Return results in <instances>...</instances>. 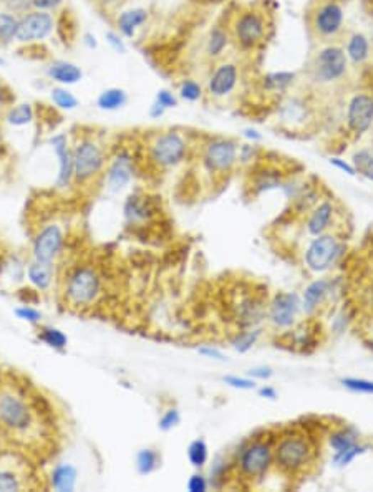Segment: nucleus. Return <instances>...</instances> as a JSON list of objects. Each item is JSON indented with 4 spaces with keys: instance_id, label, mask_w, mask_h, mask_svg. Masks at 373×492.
I'll list each match as a JSON object with an SVG mask.
<instances>
[{
    "instance_id": "obj_1",
    "label": "nucleus",
    "mask_w": 373,
    "mask_h": 492,
    "mask_svg": "<svg viewBox=\"0 0 373 492\" xmlns=\"http://www.w3.org/2000/svg\"><path fill=\"white\" fill-rule=\"evenodd\" d=\"M0 433L24 448L42 446L48 436L40 398L12 376L0 378Z\"/></svg>"
},
{
    "instance_id": "obj_2",
    "label": "nucleus",
    "mask_w": 373,
    "mask_h": 492,
    "mask_svg": "<svg viewBox=\"0 0 373 492\" xmlns=\"http://www.w3.org/2000/svg\"><path fill=\"white\" fill-rule=\"evenodd\" d=\"M350 63L340 43H322L310 56L307 78L315 88H334L349 78Z\"/></svg>"
},
{
    "instance_id": "obj_3",
    "label": "nucleus",
    "mask_w": 373,
    "mask_h": 492,
    "mask_svg": "<svg viewBox=\"0 0 373 492\" xmlns=\"http://www.w3.org/2000/svg\"><path fill=\"white\" fill-rule=\"evenodd\" d=\"M272 29L269 14L259 7H242L234 15L229 30L233 43L244 53H250L264 47Z\"/></svg>"
},
{
    "instance_id": "obj_4",
    "label": "nucleus",
    "mask_w": 373,
    "mask_h": 492,
    "mask_svg": "<svg viewBox=\"0 0 373 492\" xmlns=\"http://www.w3.org/2000/svg\"><path fill=\"white\" fill-rule=\"evenodd\" d=\"M71 153H73V183L86 186L103 176L108 153L98 136L93 133H83L75 138L71 141Z\"/></svg>"
},
{
    "instance_id": "obj_5",
    "label": "nucleus",
    "mask_w": 373,
    "mask_h": 492,
    "mask_svg": "<svg viewBox=\"0 0 373 492\" xmlns=\"http://www.w3.org/2000/svg\"><path fill=\"white\" fill-rule=\"evenodd\" d=\"M189 148L191 146H189V140L185 131L173 130V128L171 130H163L148 141V161L156 169H161V171L175 169L186 161Z\"/></svg>"
},
{
    "instance_id": "obj_6",
    "label": "nucleus",
    "mask_w": 373,
    "mask_h": 492,
    "mask_svg": "<svg viewBox=\"0 0 373 492\" xmlns=\"http://www.w3.org/2000/svg\"><path fill=\"white\" fill-rule=\"evenodd\" d=\"M314 458L315 446L302 433H287L274 444V464L284 474L304 473Z\"/></svg>"
},
{
    "instance_id": "obj_7",
    "label": "nucleus",
    "mask_w": 373,
    "mask_h": 492,
    "mask_svg": "<svg viewBox=\"0 0 373 492\" xmlns=\"http://www.w3.org/2000/svg\"><path fill=\"white\" fill-rule=\"evenodd\" d=\"M310 32L322 43L337 42L345 30V9L340 0H317L309 14Z\"/></svg>"
},
{
    "instance_id": "obj_8",
    "label": "nucleus",
    "mask_w": 373,
    "mask_h": 492,
    "mask_svg": "<svg viewBox=\"0 0 373 492\" xmlns=\"http://www.w3.org/2000/svg\"><path fill=\"white\" fill-rule=\"evenodd\" d=\"M101 294V275L93 265H76L65 277V300L76 309L93 305Z\"/></svg>"
},
{
    "instance_id": "obj_9",
    "label": "nucleus",
    "mask_w": 373,
    "mask_h": 492,
    "mask_svg": "<svg viewBox=\"0 0 373 492\" xmlns=\"http://www.w3.org/2000/svg\"><path fill=\"white\" fill-rule=\"evenodd\" d=\"M239 143L228 136H214L204 143L201 163L208 173L214 176H224L237 166Z\"/></svg>"
},
{
    "instance_id": "obj_10",
    "label": "nucleus",
    "mask_w": 373,
    "mask_h": 492,
    "mask_svg": "<svg viewBox=\"0 0 373 492\" xmlns=\"http://www.w3.org/2000/svg\"><path fill=\"white\" fill-rule=\"evenodd\" d=\"M57 32V19L52 12L45 10H29L27 14L19 17V27L15 34V43L25 45H39L48 40Z\"/></svg>"
},
{
    "instance_id": "obj_11",
    "label": "nucleus",
    "mask_w": 373,
    "mask_h": 492,
    "mask_svg": "<svg viewBox=\"0 0 373 492\" xmlns=\"http://www.w3.org/2000/svg\"><path fill=\"white\" fill-rule=\"evenodd\" d=\"M241 65L234 60L223 58L214 63V66L209 71L206 83V96L211 100H226L229 96L236 93L239 83H241Z\"/></svg>"
},
{
    "instance_id": "obj_12",
    "label": "nucleus",
    "mask_w": 373,
    "mask_h": 492,
    "mask_svg": "<svg viewBox=\"0 0 373 492\" xmlns=\"http://www.w3.org/2000/svg\"><path fill=\"white\" fill-rule=\"evenodd\" d=\"M342 249H344V245H342L340 239L337 237V235L329 232L315 235V237L310 240L307 249H305V267L314 274L327 272V270L334 267L337 260L340 259Z\"/></svg>"
},
{
    "instance_id": "obj_13",
    "label": "nucleus",
    "mask_w": 373,
    "mask_h": 492,
    "mask_svg": "<svg viewBox=\"0 0 373 492\" xmlns=\"http://www.w3.org/2000/svg\"><path fill=\"white\" fill-rule=\"evenodd\" d=\"M274 464V446L257 439L244 446L237 456V469L246 479H262Z\"/></svg>"
},
{
    "instance_id": "obj_14",
    "label": "nucleus",
    "mask_w": 373,
    "mask_h": 492,
    "mask_svg": "<svg viewBox=\"0 0 373 492\" xmlns=\"http://www.w3.org/2000/svg\"><path fill=\"white\" fill-rule=\"evenodd\" d=\"M136 156L128 148H120L106 161L103 181L106 191L118 194L130 186L136 176Z\"/></svg>"
},
{
    "instance_id": "obj_15",
    "label": "nucleus",
    "mask_w": 373,
    "mask_h": 492,
    "mask_svg": "<svg viewBox=\"0 0 373 492\" xmlns=\"http://www.w3.org/2000/svg\"><path fill=\"white\" fill-rule=\"evenodd\" d=\"M275 116L280 125L289 130H302L314 118V105L310 103L309 96L290 91L279 98Z\"/></svg>"
},
{
    "instance_id": "obj_16",
    "label": "nucleus",
    "mask_w": 373,
    "mask_h": 492,
    "mask_svg": "<svg viewBox=\"0 0 373 492\" xmlns=\"http://www.w3.org/2000/svg\"><path fill=\"white\" fill-rule=\"evenodd\" d=\"M345 125L350 135L364 136L373 126V93L372 91H355L345 105Z\"/></svg>"
},
{
    "instance_id": "obj_17",
    "label": "nucleus",
    "mask_w": 373,
    "mask_h": 492,
    "mask_svg": "<svg viewBox=\"0 0 373 492\" xmlns=\"http://www.w3.org/2000/svg\"><path fill=\"white\" fill-rule=\"evenodd\" d=\"M65 247V232L62 225L48 222L42 225L32 240V259L39 262L55 264Z\"/></svg>"
},
{
    "instance_id": "obj_18",
    "label": "nucleus",
    "mask_w": 373,
    "mask_h": 492,
    "mask_svg": "<svg viewBox=\"0 0 373 492\" xmlns=\"http://www.w3.org/2000/svg\"><path fill=\"white\" fill-rule=\"evenodd\" d=\"M32 469L20 456L0 453V492H19L34 488Z\"/></svg>"
},
{
    "instance_id": "obj_19",
    "label": "nucleus",
    "mask_w": 373,
    "mask_h": 492,
    "mask_svg": "<svg viewBox=\"0 0 373 492\" xmlns=\"http://www.w3.org/2000/svg\"><path fill=\"white\" fill-rule=\"evenodd\" d=\"M48 146L52 148L58 164L55 186L60 191H66L73 184V153L68 133H55L48 138Z\"/></svg>"
},
{
    "instance_id": "obj_20",
    "label": "nucleus",
    "mask_w": 373,
    "mask_h": 492,
    "mask_svg": "<svg viewBox=\"0 0 373 492\" xmlns=\"http://www.w3.org/2000/svg\"><path fill=\"white\" fill-rule=\"evenodd\" d=\"M300 310H302V304H300V297L297 294L280 292L270 302L269 320L275 328L285 330L295 324Z\"/></svg>"
},
{
    "instance_id": "obj_21",
    "label": "nucleus",
    "mask_w": 373,
    "mask_h": 492,
    "mask_svg": "<svg viewBox=\"0 0 373 492\" xmlns=\"http://www.w3.org/2000/svg\"><path fill=\"white\" fill-rule=\"evenodd\" d=\"M299 81V73L292 70H274V71H265L264 75L259 76L257 85L259 90L265 95L280 96L290 93L294 90V86Z\"/></svg>"
},
{
    "instance_id": "obj_22",
    "label": "nucleus",
    "mask_w": 373,
    "mask_h": 492,
    "mask_svg": "<svg viewBox=\"0 0 373 492\" xmlns=\"http://www.w3.org/2000/svg\"><path fill=\"white\" fill-rule=\"evenodd\" d=\"M45 75L55 85L75 86L83 81L85 71L78 63L65 58H53L45 66Z\"/></svg>"
},
{
    "instance_id": "obj_23",
    "label": "nucleus",
    "mask_w": 373,
    "mask_h": 492,
    "mask_svg": "<svg viewBox=\"0 0 373 492\" xmlns=\"http://www.w3.org/2000/svg\"><path fill=\"white\" fill-rule=\"evenodd\" d=\"M233 45V37L229 25L224 24H214L208 30L206 39H204V56L213 63L223 60L226 56L228 50Z\"/></svg>"
},
{
    "instance_id": "obj_24",
    "label": "nucleus",
    "mask_w": 373,
    "mask_h": 492,
    "mask_svg": "<svg viewBox=\"0 0 373 492\" xmlns=\"http://www.w3.org/2000/svg\"><path fill=\"white\" fill-rule=\"evenodd\" d=\"M150 10L146 7H128L120 10L115 17V29L123 35L125 40H133L138 32L150 22Z\"/></svg>"
},
{
    "instance_id": "obj_25",
    "label": "nucleus",
    "mask_w": 373,
    "mask_h": 492,
    "mask_svg": "<svg viewBox=\"0 0 373 492\" xmlns=\"http://www.w3.org/2000/svg\"><path fill=\"white\" fill-rule=\"evenodd\" d=\"M342 47L345 50L350 66L360 68V66L369 63L372 56V43L369 35H365L364 32H352Z\"/></svg>"
},
{
    "instance_id": "obj_26",
    "label": "nucleus",
    "mask_w": 373,
    "mask_h": 492,
    "mask_svg": "<svg viewBox=\"0 0 373 492\" xmlns=\"http://www.w3.org/2000/svg\"><path fill=\"white\" fill-rule=\"evenodd\" d=\"M332 287V282L329 279H315L314 282L305 287L302 297H300V304L302 310L307 315H312L319 307L324 304L325 297L329 295Z\"/></svg>"
},
{
    "instance_id": "obj_27",
    "label": "nucleus",
    "mask_w": 373,
    "mask_h": 492,
    "mask_svg": "<svg viewBox=\"0 0 373 492\" xmlns=\"http://www.w3.org/2000/svg\"><path fill=\"white\" fill-rule=\"evenodd\" d=\"M153 212H155V207H153L151 199L143 194H131L123 204V214L128 224H140L150 219Z\"/></svg>"
},
{
    "instance_id": "obj_28",
    "label": "nucleus",
    "mask_w": 373,
    "mask_h": 492,
    "mask_svg": "<svg viewBox=\"0 0 373 492\" xmlns=\"http://www.w3.org/2000/svg\"><path fill=\"white\" fill-rule=\"evenodd\" d=\"M334 214H335V206L334 203L329 201V199H325V201H322L317 204V206L312 209V214L307 220V232L310 235H320L327 232V229L330 227L332 220H334Z\"/></svg>"
},
{
    "instance_id": "obj_29",
    "label": "nucleus",
    "mask_w": 373,
    "mask_h": 492,
    "mask_svg": "<svg viewBox=\"0 0 373 492\" xmlns=\"http://www.w3.org/2000/svg\"><path fill=\"white\" fill-rule=\"evenodd\" d=\"M78 483V469L70 463H60L50 473V488L57 492H73Z\"/></svg>"
},
{
    "instance_id": "obj_30",
    "label": "nucleus",
    "mask_w": 373,
    "mask_h": 492,
    "mask_svg": "<svg viewBox=\"0 0 373 492\" xmlns=\"http://www.w3.org/2000/svg\"><path fill=\"white\" fill-rule=\"evenodd\" d=\"M128 103H130V93L121 86H108V88L101 90L95 101L96 108L106 113L123 110Z\"/></svg>"
},
{
    "instance_id": "obj_31",
    "label": "nucleus",
    "mask_w": 373,
    "mask_h": 492,
    "mask_svg": "<svg viewBox=\"0 0 373 492\" xmlns=\"http://www.w3.org/2000/svg\"><path fill=\"white\" fill-rule=\"evenodd\" d=\"M30 285L39 292H47L53 284V264L34 260L25 269Z\"/></svg>"
},
{
    "instance_id": "obj_32",
    "label": "nucleus",
    "mask_w": 373,
    "mask_h": 492,
    "mask_svg": "<svg viewBox=\"0 0 373 492\" xmlns=\"http://www.w3.org/2000/svg\"><path fill=\"white\" fill-rule=\"evenodd\" d=\"M37 118V111H35V106L32 103H15L10 105L7 110H5V121L9 123L10 126L15 128H24L32 125Z\"/></svg>"
},
{
    "instance_id": "obj_33",
    "label": "nucleus",
    "mask_w": 373,
    "mask_h": 492,
    "mask_svg": "<svg viewBox=\"0 0 373 492\" xmlns=\"http://www.w3.org/2000/svg\"><path fill=\"white\" fill-rule=\"evenodd\" d=\"M50 101L55 108L60 111H75L80 108L81 101L73 91L70 90V86H60L53 85L50 88Z\"/></svg>"
},
{
    "instance_id": "obj_34",
    "label": "nucleus",
    "mask_w": 373,
    "mask_h": 492,
    "mask_svg": "<svg viewBox=\"0 0 373 492\" xmlns=\"http://www.w3.org/2000/svg\"><path fill=\"white\" fill-rule=\"evenodd\" d=\"M161 466V454L155 448H143L135 456V468L140 476H150L156 473Z\"/></svg>"
},
{
    "instance_id": "obj_35",
    "label": "nucleus",
    "mask_w": 373,
    "mask_h": 492,
    "mask_svg": "<svg viewBox=\"0 0 373 492\" xmlns=\"http://www.w3.org/2000/svg\"><path fill=\"white\" fill-rule=\"evenodd\" d=\"M176 93L185 103H199L206 96V88H204V85L199 80L193 78V76H186L178 85Z\"/></svg>"
},
{
    "instance_id": "obj_36",
    "label": "nucleus",
    "mask_w": 373,
    "mask_h": 492,
    "mask_svg": "<svg viewBox=\"0 0 373 492\" xmlns=\"http://www.w3.org/2000/svg\"><path fill=\"white\" fill-rule=\"evenodd\" d=\"M357 443H359V436H357L355 429H352V428L337 429V431L330 433V436H329V446H330V449L334 451V454L332 456L345 453L347 449L354 448Z\"/></svg>"
},
{
    "instance_id": "obj_37",
    "label": "nucleus",
    "mask_w": 373,
    "mask_h": 492,
    "mask_svg": "<svg viewBox=\"0 0 373 492\" xmlns=\"http://www.w3.org/2000/svg\"><path fill=\"white\" fill-rule=\"evenodd\" d=\"M352 164L359 176L373 183V145L359 148L352 156Z\"/></svg>"
},
{
    "instance_id": "obj_38",
    "label": "nucleus",
    "mask_w": 373,
    "mask_h": 492,
    "mask_svg": "<svg viewBox=\"0 0 373 492\" xmlns=\"http://www.w3.org/2000/svg\"><path fill=\"white\" fill-rule=\"evenodd\" d=\"M19 27V15L0 9V47L15 43V34Z\"/></svg>"
},
{
    "instance_id": "obj_39",
    "label": "nucleus",
    "mask_w": 373,
    "mask_h": 492,
    "mask_svg": "<svg viewBox=\"0 0 373 492\" xmlns=\"http://www.w3.org/2000/svg\"><path fill=\"white\" fill-rule=\"evenodd\" d=\"M39 340L45 343L48 348H53V350L62 352L68 345V337L60 330L57 327H42L37 333Z\"/></svg>"
},
{
    "instance_id": "obj_40",
    "label": "nucleus",
    "mask_w": 373,
    "mask_h": 492,
    "mask_svg": "<svg viewBox=\"0 0 373 492\" xmlns=\"http://www.w3.org/2000/svg\"><path fill=\"white\" fill-rule=\"evenodd\" d=\"M186 454H188L189 464H191L193 468L201 469L208 464V461H209V446L206 441L201 438L194 439L189 443Z\"/></svg>"
},
{
    "instance_id": "obj_41",
    "label": "nucleus",
    "mask_w": 373,
    "mask_h": 492,
    "mask_svg": "<svg viewBox=\"0 0 373 492\" xmlns=\"http://www.w3.org/2000/svg\"><path fill=\"white\" fill-rule=\"evenodd\" d=\"M367 449H369V446L357 443V444L354 446V448L347 449L345 453L332 456V464H334L335 468H340V469H342V468H347V466L354 463V461H355L357 458H359V456L364 454Z\"/></svg>"
},
{
    "instance_id": "obj_42",
    "label": "nucleus",
    "mask_w": 373,
    "mask_h": 492,
    "mask_svg": "<svg viewBox=\"0 0 373 492\" xmlns=\"http://www.w3.org/2000/svg\"><path fill=\"white\" fill-rule=\"evenodd\" d=\"M260 337V332L257 328H252V330H246L242 333H239V335L234 338L233 342V347L234 350L239 352V353H247L249 350H252V347L257 343Z\"/></svg>"
},
{
    "instance_id": "obj_43",
    "label": "nucleus",
    "mask_w": 373,
    "mask_h": 492,
    "mask_svg": "<svg viewBox=\"0 0 373 492\" xmlns=\"http://www.w3.org/2000/svg\"><path fill=\"white\" fill-rule=\"evenodd\" d=\"M153 101H155L156 105H160L161 108H165L166 111H170V110H176L178 106H180L181 103V100H180V96H178V93L175 90H171V88H160L155 93V98H153Z\"/></svg>"
},
{
    "instance_id": "obj_44",
    "label": "nucleus",
    "mask_w": 373,
    "mask_h": 492,
    "mask_svg": "<svg viewBox=\"0 0 373 492\" xmlns=\"http://www.w3.org/2000/svg\"><path fill=\"white\" fill-rule=\"evenodd\" d=\"M14 314L19 320H22V322H25V324H30V325H39L44 319L42 312H40L39 309H35V307H32V305H29V304H24V305L17 307V309L14 310Z\"/></svg>"
},
{
    "instance_id": "obj_45",
    "label": "nucleus",
    "mask_w": 373,
    "mask_h": 492,
    "mask_svg": "<svg viewBox=\"0 0 373 492\" xmlns=\"http://www.w3.org/2000/svg\"><path fill=\"white\" fill-rule=\"evenodd\" d=\"M342 386L354 393L373 394V381L365 380V378H342Z\"/></svg>"
},
{
    "instance_id": "obj_46",
    "label": "nucleus",
    "mask_w": 373,
    "mask_h": 492,
    "mask_svg": "<svg viewBox=\"0 0 373 492\" xmlns=\"http://www.w3.org/2000/svg\"><path fill=\"white\" fill-rule=\"evenodd\" d=\"M105 40L108 47L113 50L116 55H126L128 53V43L116 29H110L105 32Z\"/></svg>"
},
{
    "instance_id": "obj_47",
    "label": "nucleus",
    "mask_w": 373,
    "mask_h": 492,
    "mask_svg": "<svg viewBox=\"0 0 373 492\" xmlns=\"http://www.w3.org/2000/svg\"><path fill=\"white\" fill-rule=\"evenodd\" d=\"M180 423H181L180 409L170 408L161 414L160 421H158V429H160V431H163V433H168V431H171V429H175Z\"/></svg>"
},
{
    "instance_id": "obj_48",
    "label": "nucleus",
    "mask_w": 373,
    "mask_h": 492,
    "mask_svg": "<svg viewBox=\"0 0 373 492\" xmlns=\"http://www.w3.org/2000/svg\"><path fill=\"white\" fill-rule=\"evenodd\" d=\"M260 150L259 145H252V143H244V145H239V153H237V164H242V166H249L259 160Z\"/></svg>"
},
{
    "instance_id": "obj_49",
    "label": "nucleus",
    "mask_w": 373,
    "mask_h": 492,
    "mask_svg": "<svg viewBox=\"0 0 373 492\" xmlns=\"http://www.w3.org/2000/svg\"><path fill=\"white\" fill-rule=\"evenodd\" d=\"M0 9L12 12L15 15H24L32 10V0H0Z\"/></svg>"
},
{
    "instance_id": "obj_50",
    "label": "nucleus",
    "mask_w": 373,
    "mask_h": 492,
    "mask_svg": "<svg viewBox=\"0 0 373 492\" xmlns=\"http://www.w3.org/2000/svg\"><path fill=\"white\" fill-rule=\"evenodd\" d=\"M223 381L234 389H241V391H250L255 389V380L249 376H236V375H226L223 376Z\"/></svg>"
},
{
    "instance_id": "obj_51",
    "label": "nucleus",
    "mask_w": 373,
    "mask_h": 492,
    "mask_svg": "<svg viewBox=\"0 0 373 492\" xmlns=\"http://www.w3.org/2000/svg\"><path fill=\"white\" fill-rule=\"evenodd\" d=\"M209 479L206 476L201 474V473H194L191 474V478L188 479L186 483V489L189 492H206L209 489Z\"/></svg>"
},
{
    "instance_id": "obj_52",
    "label": "nucleus",
    "mask_w": 373,
    "mask_h": 492,
    "mask_svg": "<svg viewBox=\"0 0 373 492\" xmlns=\"http://www.w3.org/2000/svg\"><path fill=\"white\" fill-rule=\"evenodd\" d=\"M65 0H32V9L45 10V12H58L63 7Z\"/></svg>"
},
{
    "instance_id": "obj_53",
    "label": "nucleus",
    "mask_w": 373,
    "mask_h": 492,
    "mask_svg": "<svg viewBox=\"0 0 373 492\" xmlns=\"http://www.w3.org/2000/svg\"><path fill=\"white\" fill-rule=\"evenodd\" d=\"M330 166H334L335 169H339L340 173H344L347 174V176H357V171H355V168H354V164H352V161H347L344 160V158H339V156H332L330 160Z\"/></svg>"
},
{
    "instance_id": "obj_54",
    "label": "nucleus",
    "mask_w": 373,
    "mask_h": 492,
    "mask_svg": "<svg viewBox=\"0 0 373 492\" xmlns=\"http://www.w3.org/2000/svg\"><path fill=\"white\" fill-rule=\"evenodd\" d=\"M198 353L199 355H203L204 358H209V360H214V362H228V357L224 355V353L219 350V348L213 347V345H204V347H199L198 348Z\"/></svg>"
},
{
    "instance_id": "obj_55",
    "label": "nucleus",
    "mask_w": 373,
    "mask_h": 492,
    "mask_svg": "<svg viewBox=\"0 0 373 492\" xmlns=\"http://www.w3.org/2000/svg\"><path fill=\"white\" fill-rule=\"evenodd\" d=\"M247 376L255 381H267L274 376V370L270 367H255L247 371Z\"/></svg>"
},
{
    "instance_id": "obj_56",
    "label": "nucleus",
    "mask_w": 373,
    "mask_h": 492,
    "mask_svg": "<svg viewBox=\"0 0 373 492\" xmlns=\"http://www.w3.org/2000/svg\"><path fill=\"white\" fill-rule=\"evenodd\" d=\"M14 91L10 90V86L0 78V110H7L10 105H14Z\"/></svg>"
},
{
    "instance_id": "obj_57",
    "label": "nucleus",
    "mask_w": 373,
    "mask_h": 492,
    "mask_svg": "<svg viewBox=\"0 0 373 492\" xmlns=\"http://www.w3.org/2000/svg\"><path fill=\"white\" fill-rule=\"evenodd\" d=\"M242 136H244V140H246L247 143H252V145H260V143H262V140H264L262 133H260L257 128H254V126L244 128Z\"/></svg>"
},
{
    "instance_id": "obj_58",
    "label": "nucleus",
    "mask_w": 373,
    "mask_h": 492,
    "mask_svg": "<svg viewBox=\"0 0 373 492\" xmlns=\"http://www.w3.org/2000/svg\"><path fill=\"white\" fill-rule=\"evenodd\" d=\"M81 43H83V47L88 50H96L100 47V40L93 32H85L83 35H81Z\"/></svg>"
},
{
    "instance_id": "obj_59",
    "label": "nucleus",
    "mask_w": 373,
    "mask_h": 492,
    "mask_svg": "<svg viewBox=\"0 0 373 492\" xmlns=\"http://www.w3.org/2000/svg\"><path fill=\"white\" fill-rule=\"evenodd\" d=\"M257 394L264 399H270V401L277 399V389H275L274 386H270V384H264V386H260L257 389Z\"/></svg>"
},
{
    "instance_id": "obj_60",
    "label": "nucleus",
    "mask_w": 373,
    "mask_h": 492,
    "mask_svg": "<svg viewBox=\"0 0 373 492\" xmlns=\"http://www.w3.org/2000/svg\"><path fill=\"white\" fill-rule=\"evenodd\" d=\"M166 110L165 108H161L160 105H156L155 101L150 105V108H148V116L151 118V120H160V118H163L166 115Z\"/></svg>"
},
{
    "instance_id": "obj_61",
    "label": "nucleus",
    "mask_w": 373,
    "mask_h": 492,
    "mask_svg": "<svg viewBox=\"0 0 373 492\" xmlns=\"http://www.w3.org/2000/svg\"><path fill=\"white\" fill-rule=\"evenodd\" d=\"M5 66H7V60L4 55H0V68H5Z\"/></svg>"
}]
</instances>
